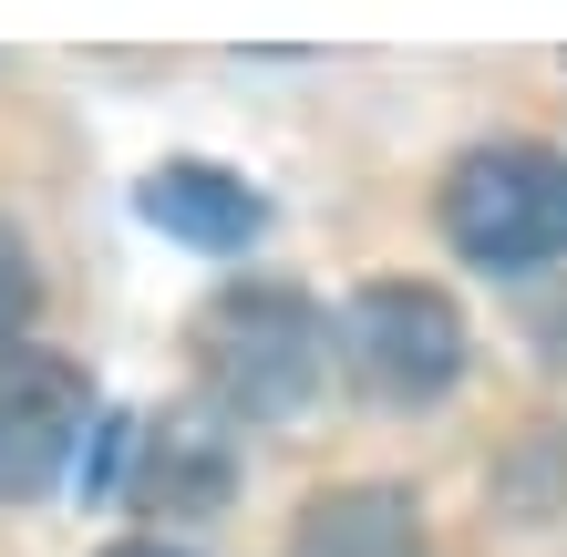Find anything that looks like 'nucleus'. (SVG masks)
Masks as SVG:
<instances>
[{
  "instance_id": "obj_1",
  "label": "nucleus",
  "mask_w": 567,
  "mask_h": 557,
  "mask_svg": "<svg viewBox=\"0 0 567 557\" xmlns=\"http://www.w3.org/2000/svg\"><path fill=\"white\" fill-rule=\"evenodd\" d=\"M196 372H207V392L227 413L289 423L330 382V320L299 279H238L196 310Z\"/></svg>"
},
{
  "instance_id": "obj_2",
  "label": "nucleus",
  "mask_w": 567,
  "mask_h": 557,
  "mask_svg": "<svg viewBox=\"0 0 567 557\" xmlns=\"http://www.w3.org/2000/svg\"><path fill=\"white\" fill-rule=\"evenodd\" d=\"M433 227L454 238L464 269L485 279H537L567 258V155L537 135H495L464 145L444 186H433Z\"/></svg>"
},
{
  "instance_id": "obj_3",
  "label": "nucleus",
  "mask_w": 567,
  "mask_h": 557,
  "mask_svg": "<svg viewBox=\"0 0 567 557\" xmlns=\"http://www.w3.org/2000/svg\"><path fill=\"white\" fill-rule=\"evenodd\" d=\"M341 351H351V372L361 392H382L392 413H423V403H444V392L464 382V310H454V289H433V279H361L351 289V310H341Z\"/></svg>"
},
{
  "instance_id": "obj_4",
  "label": "nucleus",
  "mask_w": 567,
  "mask_h": 557,
  "mask_svg": "<svg viewBox=\"0 0 567 557\" xmlns=\"http://www.w3.org/2000/svg\"><path fill=\"white\" fill-rule=\"evenodd\" d=\"M93 496H124L145 516H207L238 496V444L207 403H186L165 423H104L93 434Z\"/></svg>"
},
{
  "instance_id": "obj_5",
  "label": "nucleus",
  "mask_w": 567,
  "mask_h": 557,
  "mask_svg": "<svg viewBox=\"0 0 567 557\" xmlns=\"http://www.w3.org/2000/svg\"><path fill=\"white\" fill-rule=\"evenodd\" d=\"M83 434H93V372L62 351H11L0 362V506L52 496Z\"/></svg>"
},
{
  "instance_id": "obj_6",
  "label": "nucleus",
  "mask_w": 567,
  "mask_h": 557,
  "mask_svg": "<svg viewBox=\"0 0 567 557\" xmlns=\"http://www.w3.org/2000/svg\"><path fill=\"white\" fill-rule=\"evenodd\" d=\"M135 217L155 238H176L196 258H238L269 238V196H258L238 166H207V155H165V166L135 186Z\"/></svg>"
},
{
  "instance_id": "obj_7",
  "label": "nucleus",
  "mask_w": 567,
  "mask_h": 557,
  "mask_svg": "<svg viewBox=\"0 0 567 557\" xmlns=\"http://www.w3.org/2000/svg\"><path fill=\"white\" fill-rule=\"evenodd\" d=\"M289 557H433V537H423L413 485H392V475H341V485H320V496L299 506Z\"/></svg>"
},
{
  "instance_id": "obj_8",
  "label": "nucleus",
  "mask_w": 567,
  "mask_h": 557,
  "mask_svg": "<svg viewBox=\"0 0 567 557\" xmlns=\"http://www.w3.org/2000/svg\"><path fill=\"white\" fill-rule=\"evenodd\" d=\"M31 320H42V258H31V238L0 217V362L31 351Z\"/></svg>"
},
{
  "instance_id": "obj_9",
  "label": "nucleus",
  "mask_w": 567,
  "mask_h": 557,
  "mask_svg": "<svg viewBox=\"0 0 567 557\" xmlns=\"http://www.w3.org/2000/svg\"><path fill=\"white\" fill-rule=\"evenodd\" d=\"M104 557H186V547H165V537H124V547H104Z\"/></svg>"
}]
</instances>
